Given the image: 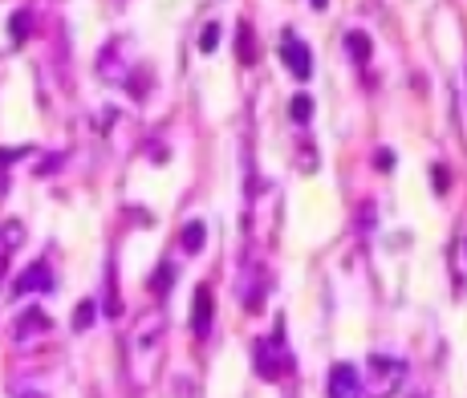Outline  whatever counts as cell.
Masks as SVG:
<instances>
[{
	"mask_svg": "<svg viewBox=\"0 0 467 398\" xmlns=\"http://www.w3.org/2000/svg\"><path fill=\"white\" fill-rule=\"evenodd\" d=\"M53 273H49V265H29L25 268V273L17 276V297H29V293H49V289H53Z\"/></svg>",
	"mask_w": 467,
	"mask_h": 398,
	"instance_id": "obj_5",
	"label": "cell"
},
{
	"mask_svg": "<svg viewBox=\"0 0 467 398\" xmlns=\"http://www.w3.org/2000/svg\"><path fill=\"white\" fill-rule=\"evenodd\" d=\"M118 49H123V41H110L102 49V57H98V74L106 82H126V61H118Z\"/></svg>",
	"mask_w": 467,
	"mask_h": 398,
	"instance_id": "obj_6",
	"label": "cell"
},
{
	"mask_svg": "<svg viewBox=\"0 0 467 398\" xmlns=\"http://www.w3.org/2000/svg\"><path fill=\"white\" fill-rule=\"evenodd\" d=\"M366 374H370V398H391L394 390L407 382V362L386 358V354H374Z\"/></svg>",
	"mask_w": 467,
	"mask_h": 398,
	"instance_id": "obj_1",
	"label": "cell"
},
{
	"mask_svg": "<svg viewBox=\"0 0 467 398\" xmlns=\"http://www.w3.org/2000/svg\"><path fill=\"white\" fill-rule=\"evenodd\" d=\"M345 49L353 53V61H370V37H366V33H350V37H345Z\"/></svg>",
	"mask_w": 467,
	"mask_h": 398,
	"instance_id": "obj_11",
	"label": "cell"
},
{
	"mask_svg": "<svg viewBox=\"0 0 467 398\" xmlns=\"http://www.w3.org/2000/svg\"><path fill=\"white\" fill-rule=\"evenodd\" d=\"M216 41H219V25L216 20H211V25H203V53H211V49H216Z\"/></svg>",
	"mask_w": 467,
	"mask_h": 398,
	"instance_id": "obj_14",
	"label": "cell"
},
{
	"mask_svg": "<svg viewBox=\"0 0 467 398\" xmlns=\"http://www.w3.org/2000/svg\"><path fill=\"white\" fill-rule=\"evenodd\" d=\"M20 236H25V227H20L17 219H9V224H0V273H4V265H9V256L17 252Z\"/></svg>",
	"mask_w": 467,
	"mask_h": 398,
	"instance_id": "obj_7",
	"label": "cell"
},
{
	"mask_svg": "<svg viewBox=\"0 0 467 398\" xmlns=\"http://www.w3.org/2000/svg\"><path fill=\"white\" fill-rule=\"evenodd\" d=\"M366 382H362V370L353 362H337L329 370V398H362Z\"/></svg>",
	"mask_w": 467,
	"mask_h": 398,
	"instance_id": "obj_2",
	"label": "cell"
},
{
	"mask_svg": "<svg viewBox=\"0 0 467 398\" xmlns=\"http://www.w3.org/2000/svg\"><path fill=\"white\" fill-rule=\"evenodd\" d=\"M289 110H293L297 123H309V114H313V102H309V94H297L293 102H289Z\"/></svg>",
	"mask_w": 467,
	"mask_h": 398,
	"instance_id": "obj_13",
	"label": "cell"
},
{
	"mask_svg": "<svg viewBox=\"0 0 467 398\" xmlns=\"http://www.w3.org/2000/svg\"><path fill=\"white\" fill-rule=\"evenodd\" d=\"M20 398H49V394H41V390H25Z\"/></svg>",
	"mask_w": 467,
	"mask_h": 398,
	"instance_id": "obj_15",
	"label": "cell"
},
{
	"mask_svg": "<svg viewBox=\"0 0 467 398\" xmlns=\"http://www.w3.org/2000/svg\"><path fill=\"white\" fill-rule=\"evenodd\" d=\"M277 346H285L281 338H260L257 341V374L265 382L281 378V370H285V350L277 354Z\"/></svg>",
	"mask_w": 467,
	"mask_h": 398,
	"instance_id": "obj_4",
	"label": "cell"
},
{
	"mask_svg": "<svg viewBox=\"0 0 467 398\" xmlns=\"http://www.w3.org/2000/svg\"><path fill=\"white\" fill-rule=\"evenodd\" d=\"M203 236H208V227H203L200 219H191V224L179 232V244H183V252H187V256L203 252Z\"/></svg>",
	"mask_w": 467,
	"mask_h": 398,
	"instance_id": "obj_9",
	"label": "cell"
},
{
	"mask_svg": "<svg viewBox=\"0 0 467 398\" xmlns=\"http://www.w3.org/2000/svg\"><path fill=\"white\" fill-rule=\"evenodd\" d=\"M211 330V289H195V333L208 338Z\"/></svg>",
	"mask_w": 467,
	"mask_h": 398,
	"instance_id": "obj_8",
	"label": "cell"
},
{
	"mask_svg": "<svg viewBox=\"0 0 467 398\" xmlns=\"http://www.w3.org/2000/svg\"><path fill=\"white\" fill-rule=\"evenodd\" d=\"M94 297H86V301H77V309H74V330H86V325H94V317H98V309H94Z\"/></svg>",
	"mask_w": 467,
	"mask_h": 398,
	"instance_id": "obj_10",
	"label": "cell"
},
{
	"mask_svg": "<svg viewBox=\"0 0 467 398\" xmlns=\"http://www.w3.org/2000/svg\"><path fill=\"white\" fill-rule=\"evenodd\" d=\"M281 61L289 66V74L297 77V82H309V74H313V61H309V45L301 37H293L289 33L285 41H281Z\"/></svg>",
	"mask_w": 467,
	"mask_h": 398,
	"instance_id": "obj_3",
	"label": "cell"
},
{
	"mask_svg": "<svg viewBox=\"0 0 467 398\" xmlns=\"http://www.w3.org/2000/svg\"><path fill=\"white\" fill-rule=\"evenodd\" d=\"M29 25H33L29 9H17V12H12V17H9V37H12V41H20V37H25V33H29Z\"/></svg>",
	"mask_w": 467,
	"mask_h": 398,
	"instance_id": "obj_12",
	"label": "cell"
}]
</instances>
